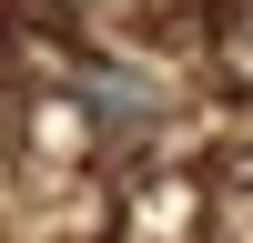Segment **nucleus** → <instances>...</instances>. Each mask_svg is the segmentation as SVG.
Here are the masks:
<instances>
[{"label": "nucleus", "mask_w": 253, "mask_h": 243, "mask_svg": "<svg viewBox=\"0 0 253 243\" xmlns=\"http://www.w3.org/2000/svg\"><path fill=\"white\" fill-rule=\"evenodd\" d=\"M81 101H91L101 132H142V122H152V81H132V71H91Z\"/></svg>", "instance_id": "nucleus-1"}]
</instances>
